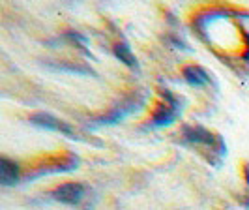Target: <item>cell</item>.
<instances>
[{"mask_svg": "<svg viewBox=\"0 0 249 210\" xmlns=\"http://www.w3.org/2000/svg\"><path fill=\"white\" fill-rule=\"evenodd\" d=\"M246 180H248V186H249V163L246 165Z\"/></svg>", "mask_w": 249, "mask_h": 210, "instance_id": "cell-11", "label": "cell"}, {"mask_svg": "<svg viewBox=\"0 0 249 210\" xmlns=\"http://www.w3.org/2000/svg\"><path fill=\"white\" fill-rule=\"evenodd\" d=\"M146 99H148L146 92H133L127 98L122 99L120 103L111 107L109 113L101 115L98 118H92L87 126L90 130H100V128H105V126H114V124L124 122L125 118H129V116L137 115L139 111H142V107L146 105Z\"/></svg>", "mask_w": 249, "mask_h": 210, "instance_id": "cell-2", "label": "cell"}, {"mask_svg": "<svg viewBox=\"0 0 249 210\" xmlns=\"http://www.w3.org/2000/svg\"><path fill=\"white\" fill-rule=\"evenodd\" d=\"M79 163H81V160L77 158V156H68L64 161H60V163H56V165H47L45 169H39V171H36V173L28 174L25 180H34V178H39V176H43V174H53V173H68V171H73V169H77L79 167Z\"/></svg>", "mask_w": 249, "mask_h": 210, "instance_id": "cell-7", "label": "cell"}, {"mask_svg": "<svg viewBox=\"0 0 249 210\" xmlns=\"http://www.w3.org/2000/svg\"><path fill=\"white\" fill-rule=\"evenodd\" d=\"M182 145L199 150L200 154L206 156V160L213 165H221L223 158L227 156V145L221 135H215L210 130L202 126H184L180 134Z\"/></svg>", "mask_w": 249, "mask_h": 210, "instance_id": "cell-1", "label": "cell"}, {"mask_svg": "<svg viewBox=\"0 0 249 210\" xmlns=\"http://www.w3.org/2000/svg\"><path fill=\"white\" fill-rule=\"evenodd\" d=\"M28 122L32 124V126L41 128V130L60 134V135L68 137V139H71V141H87V139H83V137L75 132L71 124L62 120V118H56V116H54V115H51V113H34V115L28 118Z\"/></svg>", "mask_w": 249, "mask_h": 210, "instance_id": "cell-4", "label": "cell"}, {"mask_svg": "<svg viewBox=\"0 0 249 210\" xmlns=\"http://www.w3.org/2000/svg\"><path fill=\"white\" fill-rule=\"evenodd\" d=\"M182 77H184V81H186L189 87H195V88L208 87L212 83V77L208 75V72L204 68H200V66H187V68H184Z\"/></svg>", "mask_w": 249, "mask_h": 210, "instance_id": "cell-8", "label": "cell"}, {"mask_svg": "<svg viewBox=\"0 0 249 210\" xmlns=\"http://www.w3.org/2000/svg\"><path fill=\"white\" fill-rule=\"evenodd\" d=\"M45 68H49L53 72H60V74H71V75H94L96 77V72L90 68V66H85L81 62H66V60H45L43 62Z\"/></svg>", "mask_w": 249, "mask_h": 210, "instance_id": "cell-6", "label": "cell"}, {"mask_svg": "<svg viewBox=\"0 0 249 210\" xmlns=\"http://www.w3.org/2000/svg\"><path fill=\"white\" fill-rule=\"evenodd\" d=\"M163 103L158 107V111L154 113V116L150 118V122L144 126V130H160V128H167L173 122H176L182 115V99L175 96L169 88L161 90Z\"/></svg>", "mask_w": 249, "mask_h": 210, "instance_id": "cell-3", "label": "cell"}, {"mask_svg": "<svg viewBox=\"0 0 249 210\" xmlns=\"http://www.w3.org/2000/svg\"><path fill=\"white\" fill-rule=\"evenodd\" d=\"M112 53H114V57L122 62V64H125L127 68H131V70H139L137 57L133 55V51H131V47H129V43H127V41H118V43L112 47Z\"/></svg>", "mask_w": 249, "mask_h": 210, "instance_id": "cell-10", "label": "cell"}, {"mask_svg": "<svg viewBox=\"0 0 249 210\" xmlns=\"http://www.w3.org/2000/svg\"><path fill=\"white\" fill-rule=\"evenodd\" d=\"M87 193V186L81 184V182H68L58 188H54L51 191L49 197L56 203H62V205H79Z\"/></svg>", "mask_w": 249, "mask_h": 210, "instance_id": "cell-5", "label": "cell"}, {"mask_svg": "<svg viewBox=\"0 0 249 210\" xmlns=\"http://www.w3.org/2000/svg\"><path fill=\"white\" fill-rule=\"evenodd\" d=\"M19 182V165L10 158L2 156L0 158V184L2 186H15Z\"/></svg>", "mask_w": 249, "mask_h": 210, "instance_id": "cell-9", "label": "cell"}]
</instances>
